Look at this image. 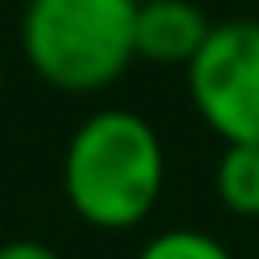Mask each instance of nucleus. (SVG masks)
<instances>
[{
    "label": "nucleus",
    "mask_w": 259,
    "mask_h": 259,
    "mask_svg": "<svg viewBox=\"0 0 259 259\" xmlns=\"http://www.w3.org/2000/svg\"><path fill=\"white\" fill-rule=\"evenodd\" d=\"M134 259H233V250L203 229H164L147 238V246Z\"/></svg>",
    "instance_id": "6"
},
{
    "label": "nucleus",
    "mask_w": 259,
    "mask_h": 259,
    "mask_svg": "<svg viewBox=\"0 0 259 259\" xmlns=\"http://www.w3.org/2000/svg\"><path fill=\"white\" fill-rule=\"evenodd\" d=\"M139 5H143V0H139Z\"/></svg>",
    "instance_id": "9"
},
{
    "label": "nucleus",
    "mask_w": 259,
    "mask_h": 259,
    "mask_svg": "<svg viewBox=\"0 0 259 259\" xmlns=\"http://www.w3.org/2000/svg\"><path fill=\"white\" fill-rule=\"evenodd\" d=\"M0 82H5V69H0Z\"/></svg>",
    "instance_id": "8"
},
{
    "label": "nucleus",
    "mask_w": 259,
    "mask_h": 259,
    "mask_svg": "<svg viewBox=\"0 0 259 259\" xmlns=\"http://www.w3.org/2000/svg\"><path fill=\"white\" fill-rule=\"evenodd\" d=\"M216 22L194 0H143L134 18V48L156 65H190Z\"/></svg>",
    "instance_id": "4"
},
{
    "label": "nucleus",
    "mask_w": 259,
    "mask_h": 259,
    "mask_svg": "<svg viewBox=\"0 0 259 259\" xmlns=\"http://www.w3.org/2000/svg\"><path fill=\"white\" fill-rule=\"evenodd\" d=\"M0 259H61V255L39 238H9L0 242Z\"/></svg>",
    "instance_id": "7"
},
{
    "label": "nucleus",
    "mask_w": 259,
    "mask_h": 259,
    "mask_svg": "<svg viewBox=\"0 0 259 259\" xmlns=\"http://www.w3.org/2000/svg\"><path fill=\"white\" fill-rule=\"evenodd\" d=\"M212 190L225 212L259 221V143H225L212 168Z\"/></svg>",
    "instance_id": "5"
},
{
    "label": "nucleus",
    "mask_w": 259,
    "mask_h": 259,
    "mask_svg": "<svg viewBox=\"0 0 259 259\" xmlns=\"http://www.w3.org/2000/svg\"><path fill=\"white\" fill-rule=\"evenodd\" d=\"M134 18L139 0H26L22 52L48 87L95 95L139 61Z\"/></svg>",
    "instance_id": "2"
},
{
    "label": "nucleus",
    "mask_w": 259,
    "mask_h": 259,
    "mask_svg": "<svg viewBox=\"0 0 259 259\" xmlns=\"http://www.w3.org/2000/svg\"><path fill=\"white\" fill-rule=\"evenodd\" d=\"M61 190L91 229L121 233L143 225L164 190V143L156 125L134 108L91 112L65 143Z\"/></svg>",
    "instance_id": "1"
},
{
    "label": "nucleus",
    "mask_w": 259,
    "mask_h": 259,
    "mask_svg": "<svg viewBox=\"0 0 259 259\" xmlns=\"http://www.w3.org/2000/svg\"><path fill=\"white\" fill-rule=\"evenodd\" d=\"M190 104L225 143H259V22H216L186 65Z\"/></svg>",
    "instance_id": "3"
}]
</instances>
